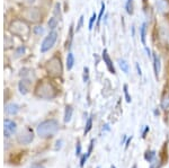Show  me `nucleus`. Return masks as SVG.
Instances as JSON below:
<instances>
[{
    "instance_id": "obj_10",
    "label": "nucleus",
    "mask_w": 169,
    "mask_h": 168,
    "mask_svg": "<svg viewBox=\"0 0 169 168\" xmlns=\"http://www.w3.org/2000/svg\"><path fill=\"white\" fill-rule=\"evenodd\" d=\"M157 9L160 14L167 15V14H169V2L167 0H159L157 2Z\"/></svg>"
},
{
    "instance_id": "obj_1",
    "label": "nucleus",
    "mask_w": 169,
    "mask_h": 168,
    "mask_svg": "<svg viewBox=\"0 0 169 168\" xmlns=\"http://www.w3.org/2000/svg\"><path fill=\"white\" fill-rule=\"evenodd\" d=\"M35 95L42 99H52L58 95V89L51 81L43 80L35 87Z\"/></svg>"
},
{
    "instance_id": "obj_33",
    "label": "nucleus",
    "mask_w": 169,
    "mask_h": 168,
    "mask_svg": "<svg viewBox=\"0 0 169 168\" xmlns=\"http://www.w3.org/2000/svg\"><path fill=\"white\" fill-rule=\"evenodd\" d=\"M135 68H136V71H138V75L139 76H142V71H141V68L139 63H135Z\"/></svg>"
},
{
    "instance_id": "obj_24",
    "label": "nucleus",
    "mask_w": 169,
    "mask_h": 168,
    "mask_svg": "<svg viewBox=\"0 0 169 168\" xmlns=\"http://www.w3.org/2000/svg\"><path fill=\"white\" fill-rule=\"evenodd\" d=\"M91 128H93V118L89 117L87 120V123H86V128H84V135L91 130Z\"/></svg>"
},
{
    "instance_id": "obj_38",
    "label": "nucleus",
    "mask_w": 169,
    "mask_h": 168,
    "mask_svg": "<svg viewBox=\"0 0 169 168\" xmlns=\"http://www.w3.org/2000/svg\"><path fill=\"white\" fill-rule=\"evenodd\" d=\"M132 168H136V165H134V166H133V167H132Z\"/></svg>"
},
{
    "instance_id": "obj_37",
    "label": "nucleus",
    "mask_w": 169,
    "mask_h": 168,
    "mask_svg": "<svg viewBox=\"0 0 169 168\" xmlns=\"http://www.w3.org/2000/svg\"><path fill=\"white\" fill-rule=\"evenodd\" d=\"M132 36H134V26H132Z\"/></svg>"
},
{
    "instance_id": "obj_22",
    "label": "nucleus",
    "mask_w": 169,
    "mask_h": 168,
    "mask_svg": "<svg viewBox=\"0 0 169 168\" xmlns=\"http://www.w3.org/2000/svg\"><path fill=\"white\" fill-rule=\"evenodd\" d=\"M104 13H105V3L104 2H102V8H100V13H99V15H98V18H97V27H99V25H100V22L103 20V16H104Z\"/></svg>"
},
{
    "instance_id": "obj_29",
    "label": "nucleus",
    "mask_w": 169,
    "mask_h": 168,
    "mask_svg": "<svg viewBox=\"0 0 169 168\" xmlns=\"http://www.w3.org/2000/svg\"><path fill=\"white\" fill-rule=\"evenodd\" d=\"M84 16H80V18H79V22L78 24H77V27H76V32H79L80 31V28L82 27V25H84Z\"/></svg>"
},
{
    "instance_id": "obj_9",
    "label": "nucleus",
    "mask_w": 169,
    "mask_h": 168,
    "mask_svg": "<svg viewBox=\"0 0 169 168\" xmlns=\"http://www.w3.org/2000/svg\"><path fill=\"white\" fill-rule=\"evenodd\" d=\"M102 58H103L104 63L106 64L107 69H108V71H110V73H113V75H115L116 70H115V68H114L113 61H112V59H110V54H108V52H107V50L103 51V53H102Z\"/></svg>"
},
{
    "instance_id": "obj_19",
    "label": "nucleus",
    "mask_w": 169,
    "mask_h": 168,
    "mask_svg": "<svg viewBox=\"0 0 169 168\" xmlns=\"http://www.w3.org/2000/svg\"><path fill=\"white\" fill-rule=\"evenodd\" d=\"M58 18L56 17H51L50 20L47 22V26H49V28H50L51 31H54L55 29V27L58 26Z\"/></svg>"
},
{
    "instance_id": "obj_20",
    "label": "nucleus",
    "mask_w": 169,
    "mask_h": 168,
    "mask_svg": "<svg viewBox=\"0 0 169 168\" xmlns=\"http://www.w3.org/2000/svg\"><path fill=\"white\" fill-rule=\"evenodd\" d=\"M161 107H162L163 109L169 108V95L168 94L163 95L162 99H161Z\"/></svg>"
},
{
    "instance_id": "obj_5",
    "label": "nucleus",
    "mask_w": 169,
    "mask_h": 168,
    "mask_svg": "<svg viewBox=\"0 0 169 168\" xmlns=\"http://www.w3.org/2000/svg\"><path fill=\"white\" fill-rule=\"evenodd\" d=\"M22 16L24 20L32 24H37L42 20V13L41 9L37 7H28L23 10Z\"/></svg>"
},
{
    "instance_id": "obj_11",
    "label": "nucleus",
    "mask_w": 169,
    "mask_h": 168,
    "mask_svg": "<svg viewBox=\"0 0 169 168\" xmlns=\"http://www.w3.org/2000/svg\"><path fill=\"white\" fill-rule=\"evenodd\" d=\"M29 87H31V81L28 80V79H22V80L19 81L18 88L20 94L26 95V94L29 91Z\"/></svg>"
},
{
    "instance_id": "obj_30",
    "label": "nucleus",
    "mask_w": 169,
    "mask_h": 168,
    "mask_svg": "<svg viewBox=\"0 0 169 168\" xmlns=\"http://www.w3.org/2000/svg\"><path fill=\"white\" fill-rule=\"evenodd\" d=\"M76 155L77 156H80L81 155V143L79 142H77V148H76Z\"/></svg>"
},
{
    "instance_id": "obj_2",
    "label": "nucleus",
    "mask_w": 169,
    "mask_h": 168,
    "mask_svg": "<svg viewBox=\"0 0 169 168\" xmlns=\"http://www.w3.org/2000/svg\"><path fill=\"white\" fill-rule=\"evenodd\" d=\"M59 131V123L55 120H46L37 126V135L41 138H51L55 135Z\"/></svg>"
},
{
    "instance_id": "obj_3",
    "label": "nucleus",
    "mask_w": 169,
    "mask_h": 168,
    "mask_svg": "<svg viewBox=\"0 0 169 168\" xmlns=\"http://www.w3.org/2000/svg\"><path fill=\"white\" fill-rule=\"evenodd\" d=\"M9 32L15 36H18V38H27L28 34H29V26L26 23V20L24 19H15L10 23L9 25Z\"/></svg>"
},
{
    "instance_id": "obj_36",
    "label": "nucleus",
    "mask_w": 169,
    "mask_h": 168,
    "mask_svg": "<svg viewBox=\"0 0 169 168\" xmlns=\"http://www.w3.org/2000/svg\"><path fill=\"white\" fill-rule=\"evenodd\" d=\"M107 17H108V15L105 16V18H104V24H106V22H107Z\"/></svg>"
},
{
    "instance_id": "obj_15",
    "label": "nucleus",
    "mask_w": 169,
    "mask_h": 168,
    "mask_svg": "<svg viewBox=\"0 0 169 168\" xmlns=\"http://www.w3.org/2000/svg\"><path fill=\"white\" fill-rule=\"evenodd\" d=\"M117 63H119L121 70H122L124 73H126V75H128V71H130V65H128V61H126V60H124V59H119Z\"/></svg>"
},
{
    "instance_id": "obj_34",
    "label": "nucleus",
    "mask_w": 169,
    "mask_h": 168,
    "mask_svg": "<svg viewBox=\"0 0 169 168\" xmlns=\"http://www.w3.org/2000/svg\"><path fill=\"white\" fill-rule=\"evenodd\" d=\"M23 2L25 3V5H29V6H31V5H33V3L35 2V0H24Z\"/></svg>"
},
{
    "instance_id": "obj_8",
    "label": "nucleus",
    "mask_w": 169,
    "mask_h": 168,
    "mask_svg": "<svg viewBox=\"0 0 169 168\" xmlns=\"http://www.w3.org/2000/svg\"><path fill=\"white\" fill-rule=\"evenodd\" d=\"M16 123L11 120H5V129H3V133H5V137L9 138L11 134H14L16 132Z\"/></svg>"
},
{
    "instance_id": "obj_17",
    "label": "nucleus",
    "mask_w": 169,
    "mask_h": 168,
    "mask_svg": "<svg viewBox=\"0 0 169 168\" xmlns=\"http://www.w3.org/2000/svg\"><path fill=\"white\" fill-rule=\"evenodd\" d=\"M75 64V56L71 52L68 53V56H67V69L68 70H71L72 67Z\"/></svg>"
},
{
    "instance_id": "obj_25",
    "label": "nucleus",
    "mask_w": 169,
    "mask_h": 168,
    "mask_svg": "<svg viewBox=\"0 0 169 168\" xmlns=\"http://www.w3.org/2000/svg\"><path fill=\"white\" fill-rule=\"evenodd\" d=\"M123 89H124V95H125V99L128 103H131V96H130V94H128V85H124L123 86Z\"/></svg>"
},
{
    "instance_id": "obj_35",
    "label": "nucleus",
    "mask_w": 169,
    "mask_h": 168,
    "mask_svg": "<svg viewBox=\"0 0 169 168\" xmlns=\"http://www.w3.org/2000/svg\"><path fill=\"white\" fill-rule=\"evenodd\" d=\"M144 47H145V51H147V53H148V56H149V59H151V56H152V54H151L150 49H149V47H147V46H144Z\"/></svg>"
},
{
    "instance_id": "obj_13",
    "label": "nucleus",
    "mask_w": 169,
    "mask_h": 168,
    "mask_svg": "<svg viewBox=\"0 0 169 168\" xmlns=\"http://www.w3.org/2000/svg\"><path fill=\"white\" fill-rule=\"evenodd\" d=\"M154 70L156 78L158 79V78H159V73H160V58L158 56V54H156V53H154Z\"/></svg>"
},
{
    "instance_id": "obj_12",
    "label": "nucleus",
    "mask_w": 169,
    "mask_h": 168,
    "mask_svg": "<svg viewBox=\"0 0 169 168\" xmlns=\"http://www.w3.org/2000/svg\"><path fill=\"white\" fill-rule=\"evenodd\" d=\"M5 112H6L8 115H16V114L19 112V106L14 103L8 104V105H6V107H5Z\"/></svg>"
},
{
    "instance_id": "obj_32",
    "label": "nucleus",
    "mask_w": 169,
    "mask_h": 168,
    "mask_svg": "<svg viewBox=\"0 0 169 168\" xmlns=\"http://www.w3.org/2000/svg\"><path fill=\"white\" fill-rule=\"evenodd\" d=\"M54 14H55V15H58V14H59V15H61V11H60V5H59V3H56V5H55Z\"/></svg>"
},
{
    "instance_id": "obj_6",
    "label": "nucleus",
    "mask_w": 169,
    "mask_h": 168,
    "mask_svg": "<svg viewBox=\"0 0 169 168\" xmlns=\"http://www.w3.org/2000/svg\"><path fill=\"white\" fill-rule=\"evenodd\" d=\"M56 40H58V33L55 31H51L47 36L43 40L41 44V52L42 53H45L47 52L49 50H51L52 47L54 46Z\"/></svg>"
},
{
    "instance_id": "obj_39",
    "label": "nucleus",
    "mask_w": 169,
    "mask_h": 168,
    "mask_svg": "<svg viewBox=\"0 0 169 168\" xmlns=\"http://www.w3.org/2000/svg\"><path fill=\"white\" fill-rule=\"evenodd\" d=\"M38 168H43V167H38Z\"/></svg>"
},
{
    "instance_id": "obj_7",
    "label": "nucleus",
    "mask_w": 169,
    "mask_h": 168,
    "mask_svg": "<svg viewBox=\"0 0 169 168\" xmlns=\"http://www.w3.org/2000/svg\"><path fill=\"white\" fill-rule=\"evenodd\" d=\"M34 139V134H33V131L29 128H26L20 132V133L17 135V141H18L20 144H28L31 143Z\"/></svg>"
},
{
    "instance_id": "obj_28",
    "label": "nucleus",
    "mask_w": 169,
    "mask_h": 168,
    "mask_svg": "<svg viewBox=\"0 0 169 168\" xmlns=\"http://www.w3.org/2000/svg\"><path fill=\"white\" fill-rule=\"evenodd\" d=\"M25 51H26V47L24 46V45H22V46H19L17 50L15 51V54H16V56H20V55H23L24 53H25Z\"/></svg>"
},
{
    "instance_id": "obj_40",
    "label": "nucleus",
    "mask_w": 169,
    "mask_h": 168,
    "mask_svg": "<svg viewBox=\"0 0 169 168\" xmlns=\"http://www.w3.org/2000/svg\"><path fill=\"white\" fill-rule=\"evenodd\" d=\"M97 168H99V167H97Z\"/></svg>"
},
{
    "instance_id": "obj_23",
    "label": "nucleus",
    "mask_w": 169,
    "mask_h": 168,
    "mask_svg": "<svg viewBox=\"0 0 169 168\" xmlns=\"http://www.w3.org/2000/svg\"><path fill=\"white\" fill-rule=\"evenodd\" d=\"M95 22H97V15H96V13L93 14V15H91V17H90V19H89V24H88V28H89V31H91V29H93Z\"/></svg>"
},
{
    "instance_id": "obj_14",
    "label": "nucleus",
    "mask_w": 169,
    "mask_h": 168,
    "mask_svg": "<svg viewBox=\"0 0 169 168\" xmlns=\"http://www.w3.org/2000/svg\"><path fill=\"white\" fill-rule=\"evenodd\" d=\"M140 38H141V42H142V44L145 46V44H147V41H145V38H147V23H143V24L141 25Z\"/></svg>"
},
{
    "instance_id": "obj_27",
    "label": "nucleus",
    "mask_w": 169,
    "mask_h": 168,
    "mask_svg": "<svg viewBox=\"0 0 169 168\" xmlns=\"http://www.w3.org/2000/svg\"><path fill=\"white\" fill-rule=\"evenodd\" d=\"M82 79H84V82H87L89 80V68L88 67H84V76H82Z\"/></svg>"
},
{
    "instance_id": "obj_18",
    "label": "nucleus",
    "mask_w": 169,
    "mask_h": 168,
    "mask_svg": "<svg viewBox=\"0 0 169 168\" xmlns=\"http://www.w3.org/2000/svg\"><path fill=\"white\" fill-rule=\"evenodd\" d=\"M125 9H126V13L128 15H133V11H134V3H133V0H126V3H125Z\"/></svg>"
},
{
    "instance_id": "obj_26",
    "label": "nucleus",
    "mask_w": 169,
    "mask_h": 168,
    "mask_svg": "<svg viewBox=\"0 0 169 168\" xmlns=\"http://www.w3.org/2000/svg\"><path fill=\"white\" fill-rule=\"evenodd\" d=\"M35 35H37V36H41L42 34L44 33V28L42 26H35L34 29H33Z\"/></svg>"
},
{
    "instance_id": "obj_4",
    "label": "nucleus",
    "mask_w": 169,
    "mask_h": 168,
    "mask_svg": "<svg viewBox=\"0 0 169 168\" xmlns=\"http://www.w3.org/2000/svg\"><path fill=\"white\" fill-rule=\"evenodd\" d=\"M45 69H46V72L51 77H60V76L62 75L63 71L62 61L60 59V56L58 55L52 56L46 62Z\"/></svg>"
},
{
    "instance_id": "obj_21",
    "label": "nucleus",
    "mask_w": 169,
    "mask_h": 168,
    "mask_svg": "<svg viewBox=\"0 0 169 168\" xmlns=\"http://www.w3.org/2000/svg\"><path fill=\"white\" fill-rule=\"evenodd\" d=\"M154 158H156V151H147L145 155H144V159L149 162L152 161Z\"/></svg>"
},
{
    "instance_id": "obj_31",
    "label": "nucleus",
    "mask_w": 169,
    "mask_h": 168,
    "mask_svg": "<svg viewBox=\"0 0 169 168\" xmlns=\"http://www.w3.org/2000/svg\"><path fill=\"white\" fill-rule=\"evenodd\" d=\"M88 157H89L88 155H84V156H82L81 159H80V167H84V162H86V160L88 159Z\"/></svg>"
},
{
    "instance_id": "obj_16",
    "label": "nucleus",
    "mask_w": 169,
    "mask_h": 168,
    "mask_svg": "<svg viewBox=\"0 0 169 168\" xmlns=\"http://www.w3.org/2000/svg\"><path fill=\"white\" fill-rule=\"evenodd\" d=\"M72 113H73V108H72V106L68 105L66 107V112H64V122H66V123H68V122L71 121Z\"/></svg>"
}]
</instances>
